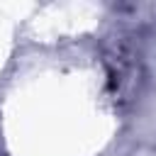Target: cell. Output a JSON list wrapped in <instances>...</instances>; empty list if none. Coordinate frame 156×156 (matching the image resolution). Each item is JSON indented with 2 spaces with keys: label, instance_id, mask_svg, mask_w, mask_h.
I'll list each match as a JSON object with an SVG mask.
<instances>
[{
  "label": "cell",
  "instance_id": "6da1fadb",
  "mask_svg": "<svg viewBox=\"0 0 156 156\" xmlns=\"http://www.w3.org/2000/svg\"><path fill=\"white\" fill-rule=\"evenodd\" d=\"M105 68L110 88L117 102H129L141 83V58L139 49L127 37H115L105 46Z\"/></svg>",
  "mask_w": 156,
  "mask_h": 156
}]
</instances>
